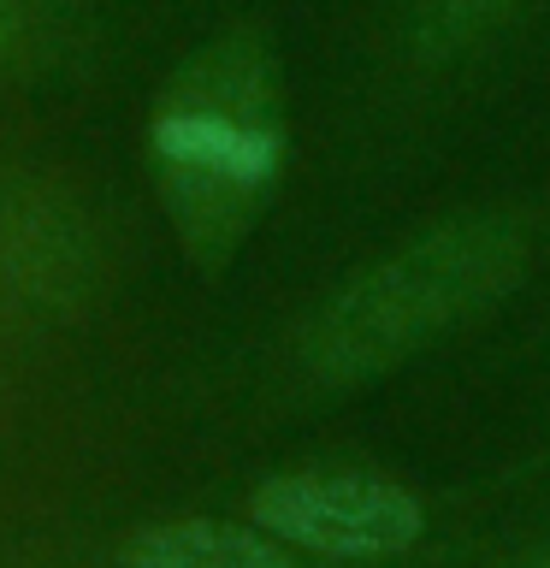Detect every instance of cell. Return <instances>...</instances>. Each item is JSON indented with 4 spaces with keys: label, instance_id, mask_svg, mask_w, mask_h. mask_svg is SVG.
<instances>
[{
    "label": "cell",
    "instance_id": "cell-7",
    "mask_svg": "<svg viewBox=\"0 0 550 568\" xmlns=\"http://www.w3.org/2000/svg\"><path fill=\"white\" fill-rule=\"evenodd\" d=\"M539 568H550V557H544V562H539Z\"/></svg>",
    "mask_w": 550,
    "mask_h": 568
},
{
    "label": "cell",
    "instance_id": "cell-3",
    "mask_svg": "<svg viewBox=\"0 0 550 568\" xmlns=\"http://www.w3.org/2000/svg\"><path fill=\"white\" fill-rule=\"evenodd\" d=\"M248 521L266 539L314 550L332 562H379L403 557L426 532L420 497L385 474H349V468H302L273 474L248 497Z\"/></svg>",
    "mask_w": 550,
    "mask_h": 568
},
{
    "label": "cell",
    "instance_id": "cell-2",
    "mask_svg": "<svg viewBox=\"0 0 550 568\" xmlns=\"http://www.w3.org/2000/svg\"><path fill=\"white\" fill-rule=\"evenodd\" d=\"M527 273V231L509 213H456L361 266L302 332L314 385H367L497 308Z\"/></svg>",
    "mask_w": 550,
    "mask_h": 568
},
{
    "label": "cell",
    "instance_id": "cell-1",
    "mask_svg": "<svg viewBox=\"0 0 550 568\" xmlns=\"http://www.w3.org/2000/svg\"><path fill=\"white\" fill-rule=\"evenodd\" d=\"M291 154L278 48L261 24H231L160 83L149 166L160 207L202 273H225L248 243Z\"/></svg>",
    "mask_w": 550,
    "mask_h": 568
},
{
    "label": "cell",
    "instance_id": "cell-5",
    "mask_svg": "<svg viewBox=\"0 0 550 568\" xmlns=\"http://www.w3.org/2000/svg\"><path fill=\"white\" fill-rule=\"evenodd\" d=\"M521 0H408V48L420 60H450L497 30Z\"/></svg>",
    "mask_w": 550,
    "mask_h": 568
},
{
    "label": "cell",
    "instance_id": "cell-4",
    "mask_svg": "<svg viewBox=\"0 0 550 568\" xmlns=\"http://www.w3.org/2000/svg\"><path fill=\"white\" fill-rule=\"evenodd\" d=\"M124 568H296L291 550L261 527L231 521H160L124 539Z\"/></svg>",
    "mask_w": 550,
    "mask_h": 568
},
{
    "label": "cell",
    "instance_id": "cell-6",
    "mask_svg": "<svg viewBox=\"0 0 550 568\" xmlns=\"http://www.w3.org/2000/svg\"><path fill=\"white\" fill-rule=\"evenodd\" d=\"M30 36V0H0V53H12Z\"/></svg>",
    "mask_w": 550,
    "mask_h": 568
}]
</instances>
